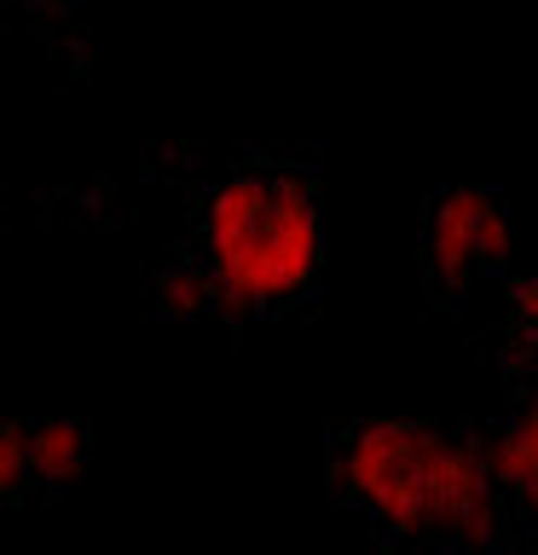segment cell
Returning a JSON list of instances; mask_svg holds the SVG:
<instances>
[{"label": "cell", "instance_id": "obj_1", "mask_svg": "<svg viewBox=\"0 0 538 555\" xmlns=\"http://www.w3.org/2000/svg\"><path fill=\"white\" fill-rule=\"evenodd\" d=\"M336 498L359 503L406 544H492L510 503L492 486L481 440L417 416H364L330 451Z\"/></svg>", "mask_w": 538, "mask_h": 555}, {"label": "cell", "instance_id": "obj_2", "mask_svg": "<svg viewBox=\"0 0 538 555\" xmlns=\"http://www.w3.org/2000/svg\"><path fill=\"white\" fill-rule=\"evenodd\" d=\"M197 272L215 319H260L295 307L324 272V203L302 168H226L197 203Z\"/></svg>", "mask_w": 538, "mask_h": 555}, {"label": "cell", "instance_id": "obj_3", "mask_svg": "<svg viewBox=\"0 0 538 555\" xmlns=\"http://www.w3.org/2000/svg\"><path fill=\"white\" fill-rule=\"evenodd\" d=\"M515 255V225L498 191L481 185H451L434 191L428 215H423V260L446 289L469 284V278L503 272Z\"/></svg>", "mask_w": 538, "mask_h": 555}, {"label": "cell", "instance_id": "obj_4", "mask_svg": "<svg viewBox=\"0 0 538 555\" xmlns=\"http://www.w3.org/2000/svg\"><path fill=\"white\" fill-rule=\"evenodd\" d=\"M29 457H35V486H69L87 475L93 457V434L76 416H35L29 423Z\"/></svg>", "mask_w": 538, "mask_h": 555}, {"label": "cell", "instance_id": "obj_5", "mask_svg": "<svg viewBox=\"0 0 538 555\" xmlns=\"http://www.w3.org/2000/svg\"><path fill=\"white\" fill-rule=\"evenodd\" d=\"M156 307H163L168 319H208V312H215V289H208V278L197 272V260L168 267L156 278Z\"/></svg>", "mask_w": 538, "mask_h": 555}, {"label": "cell", "instance_id": "obj_6", "mask_svg": "<svg viewBox=\"0 0 538 555\" xmlns=\"http://www.w3.org/2000/svg\"><path fill=\"white\" fill-rule=\"evenodd\" d=\"M35 486V457H29V423H0V492L24 498Z\"/></svg>", "mask_w": 538, "mask_h": 555}, {"label": "cell", "instance_id": "obj_7", "mask_svg": "<svg viewBox=\"0 0 538 555\" xmlns=\"http://www.w3.org/2000/svg\"><path fill=\"white\" fill-rule=\"evenodd\" d=\"M510 319L521 330H538V272H521L510 284Z\"/></svg>", "mask_w": 538, "mask_h": 555}, {"label": "cell", "instance_id": "obj_8", "mask_svg": "<svg viewBox=\"0 0 538 555\" xmlns=\"http://www.w3.org/2000/svg\"><path fill=\"white\" fill-rule=\"evenodd\" d=\"M510 515H521V520H533V527H538V480H533V492H527V498H521V503H515V509H510Z\"/></svg>", "mask_w": 538, "mask_h": 555}]
</instances>
